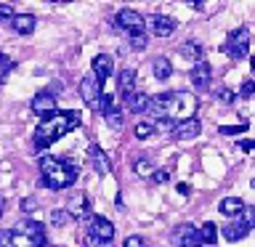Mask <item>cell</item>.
Here are the masks:
<instances>
[{"mask_svg": "<svg viewBox=\"0 0 255 247\" xmlns=\"http://www.w3.org/2000/svg\"><path fill=\"white\" fill-rule=\"evenodd\" d=\"M247 130V125H221V133L223 135H237V133H245Z\"/></svg>", "mask_w": 255, "mask_h": 247, "instance_id": "28", "label": "cell"}, {"mask_svg": "<svg viewBox=\"0 0 255 247\" xmlns=\"http://www.w3.org/2000/svg\"><path fill=\"white\" fill-rule=\"evenodd\" d=\"M173 242L178 247H199V231L191 226V223H181V226L173 231Z\"/></svg>", "mask_w": 255, "mask_h": 247, "instance_id": "9", "label": "cell"}, {"mask_svg": "<svg viewBox=\"0 0 255 247\" xmlns=\"http://www.w3.org/2000/svg\"><path fill=\"white\" fill-rule=\"evenodd\" d=\"M40 173H43V183L51 191H61V189H69L72 183L77 181V165H69V162H61L51 154L40 157Z\"/></svg>", "mask_w": 255, "mask_h": 247, "instance_id": "1", "label": "cell"}, {"mask_svg": "<svg viewBox=\"0 0 255 247\" xmlns=\"http://www.w3.org/2000/svg\"><path fill=\"white\" fill-rule=\"evenodd\" d=\"M67 130H69V127L64 125V120H61V123H43V125L37 127V133H35V146H37V149L51 146V143L59 141Z\"/></svg>", "mask_w": 255, "mask_h": 247, "instance_id": "6", "label": "cell"}, {"mask_svg": "<svg viewBox=\"0 0 255 247\" xmlns=\"http://www.w3.org/2000/svg\"><path fill=\"white\" fill-rule=\"evenodd\" d=\"M218 242V226L213 221H207L202 229H199V245H215Z\"/></svg>", "mask_w": 255, "mask_h": 247, "instance_id": "21", "label": "cell"}, {"mask_svg": "<svg viewBox=\"0 0 255 247\" xmlns=\"http://www.w3.org/2000/svg\"><path fill=\"white\" fill-rule=\"evenodd\" d=\"M3 213H5V199L0 197V215H3Z\"/></svg>", "mask_w": 255, "mask_h": 247, "instance_id": "39", "label": "cell"}, {"mask_svg": "<svg viewBox=\"0 0 255 247\" xmlns=\"http://www.w3.org/2000/svg\"><path fill=\"white\" fill-rule=\"evenodd\" d=\"M181 53L186 56L189 61H199L202 59V45H199L197 40H189L186 45H181Z\"/></svg>", "mask_w": 255, "mask_h": 247, "instance_id": "23", "label": "cell"}, {"mask_svg": "<svg viewBox=\"0 0 255 247\" xmlns=\"http://www.w3.org/2000/svg\"><path fill=\"white\" fill-rule=\"evenodd\" d=\"M11 69H13V61L8 59L5 53H0V77H5V75H8V72H11Z\"/></svg>", "mask_w": 255, "mask_h": 247, "instance_id": "30", "label": "cell"}, {"mask_svg": "<svg viewBox=\"0 0 255 247\" xmlns=\"http://www.w3.org/2000/svg\"><path fill=\"white\" fill-rule=\"evenodd\" d=\"M88 237L96 239V242H112V237H115V223L101 218V215H88Z\"/></svg>", "mask_w": 255, "mask_h": 247, "instance_id": "5", "label": "cell"}, {"mask_svg": "<svg viewBox=\"0 0 255 247\" xmlns=\"http://www.w3.org/2000/svg\"><path fill=\"white\" fill-rule=\"evenodd\" d=\"M210 80H213V67L207 61H194V67H191V85L197 88V91H207L210 88Z\"/></svg>", "mask_w": 255, "mask_h": 247, "instance_id": "8", "label": "cell"}, {"mask_svg": "<svg viewBox=\"0 0 255 247\" xmlns=\"http://www.w3.org/2000/svg\"><path fill=\"white\" fill-rule=\"evenodd\" d=\"M218 231H223V237H226L229 242H239V239H245L247 234H250V229H247L239 218H234V223H229L226 229H218Z\"/></svg>", "mask_w": 255, "mask_h": 247, "instance_id": "19", "label": "cell"}, {"mask_svg": "<svg viewBox=\"0 0 255 247\" xmlns=\"http://www.w3.org/2000/svg\"><path fill=\"white\" fill-rule=\"evenodd\" d=\"M29 107L43 123H51L53 117H59V107H56V99H53L51 91H40L35 99H32Z\"/></svg>", "mask_w": 255, "mask_h": 247, "instance_id": "4", "label": "cell"}, {"mask_svg": "<svg viewBox=\"0 0 255 247\" xmlns=\"http://www.w3.org/2000/svg\"><path fill=\"white\" fill-rule=\"evenodd\" d=\"M11 27L16 35H32L37 27V19L32 13H13V19H11Z\"/></svg>", "mask_w": 255, "mask_h": 247, "instance_id": "14", "label": "cell"}, {"mask_svg": "<svg viewBox=\"0 0 255 247\" xmlns=\"http://www.w3.org/2000/svg\"><path fill=\"white\" fill-rule=\"evenodd\" d=\"M234 99H237V93L229 91V88H221V91H218V101L221 104H234Z\"/></svg>", "mask_w": 255, "mask_h": 247, "instance_id": "29", "label": "cell"}, {"mask_svg": "<svg viewBox=\"0 0 255 247\" xmlns=\"http://www.w3.org/2000/svg\"><path fill=\"white\" fill-rule=\"evenodd\" d=\"M117 88H120V93H123V99H128V96L135 91V69L133 67H125L117 75Z\"/></svg>", "mask_w": 255, "mask_h": 247, "instance_id": "15", "label": "cell"}, {"mask_svg": "<svg viewBox=\"0 0 255 247\" xmlns=\"http://www.w3.org/2000/svg\"><path fill=\"white\" fill-rule=\"evenodd\" d=\"M101 117H104V123H107L109 127H123V112H120L115 104L104 109V112H101Z\"/></svg>", "mask_w": 255, "mask_h": 247, "instance_id": "22", "label": "cell"}, {"mask_svg": "<svg viewBox=\"0 0 255 247\" xmlns=\"http://www.w3.org/2000/svg\"><path fill=\"white\" fill-rule=\"evenodd\" d=\"M80 96H83L85 104L96 107V101L101 99V83H99L93 75H85L83 80H80Z\"/></svg>", "mask_w": 255, "mask_h": 247, "instance_id": "10", "label": "cell"}, {"mask_svg": "<svg viewBox=\"0 0 255 247\" xmlns=\"http://www.w3.org/2000/svg\"><path fill=\"white\" fill-rule=\"evenodd\" d=\"M199 130H202V125H199V120L197 117H189V120H178V125H175V130L173 135L178 141H191V138H197Z\"/></svg>", "mask_w": 255, "mask_h": 247, "instance_id": "12", "label": "cell"}, {"mask_svg": "<svg viewBox=\"0 0 255 247\" xmlns=\"http://www.w3.org/2000/svg\"><path fill=\"white\" fill-rule=\"evenodd\" d=\"M178 194L181 197H189V186H186V183H178Z\"/></svg>", "mask_w": 255, "mask_h": 247, "instance_id": "38", "label": "cell"}, {"mask_svg": "<svg viewBox=\"0 0 255 247\" xmlns=\"http://www.w3.org/2000/svg\"><path fill=\"white\" fill-rule=\"evenodd\" d=\"M167 178H170V173H167V170H151V181H154V183H165Z\"/></svg>", "mask_w": 255, "mask_h": 247, "instance_id": "35", "label": "cell"}, {"mask_svg": "<svg viewBox=\"0 0 255 247\" xmlns=\"http://www.w3.org/2000/svg\"><path fill=\"white\" fill-rule=\"evenodd\" d=\"M146 21V27L151 35H157V37H170L173 32H175V19H170V16H165V13H154V16H149V19H143Z\"/></svg>", "mask_w": 255, "mask_h": 247, "instance_id": "7", "label": "cell"}, {"mask_svg": "<svg viewBox=\"0 0 255 247\" xmlns=\"http://www.w3.org/2000/svg\"><path fill=\"white\" fill-rule=\"evenodd\" d=\"M125 247H146V239L138 237V234H133V237L125 239Z\"/></svg>", "mask_w": 255, "mask_h": 247, "instance_id": "33", "label": "cell"}, {"mask_svg": "<svg viewBox=\"0 0 255 247\" xmlns=\"http://www.w3.org/2000/svg\"><path fill=\"white\" fill-rule=\"evenodd\" d=\"M223 53H226L229 59H234V61L247 59V53H250V29L242 27V29L231 32L229 40L223 43Z\"/></svg>", "mask_w": 255, "mask_h": 247, "instance_id": "2", "label": "cell"}, {"mask_svg": "<svg viewBox=\"0 0 255 247\" xmlns=\"http://www.w3.org/2000/svg\"><path fill=\"white\" fill-rule=\"evenodd\" d=\"M133 133H135V138H141V141H143V138H149V135L154 133V123H146V120H143V123L135 125V130H133Z\"/></svg>", "mask_w": 255, "mask_h": 247, "instance_id": "25", "label": "cell"}, {"mask_svg": "<svg viewBox=\"0 0 255 247\" xmlns=\"http://www.w3.org/2000/svg\"><path fill=\"white\" fill-rule=\"evenodd\" d=\"M253 91H255V83H253V80H245L242 88H239V96H242V99H250Z\"/></svg>", "mask_w": 255, "mask_h": 247, "instance_id": "32", "label": "cell"}, {"mask_svg": "<svg viewBox=\"0 0 255 247\" xmlns=\"http://www.w3.org/2000/svg\"><path fill=\"white\" fill-rule=\"evenodd\" d=\"M35 207H37V199H35V197H27V199H21V210H24V213H32Z\"/></svg>", "mask_w": 255, "mask_h": 247, "instance_id": "36", "label": "cell"}, {"mask_svg": "<svg viewBox=\"0 0 255 247\" xmlns=\"http://www.w3.org/2000/svg\"><path fill=\"white\" fill-rule=\"evenodd\" d=\"M239 221H242L247 229H253V223H255V210H253V207H247V205H245V210L239 213Z\"/></svg>", "mask_w": 255, "mask_h": 247, "instance_id": "26", "label": "cell"}, {"mask_svg": "<svg viewBox=\"0 0 255 247\" xmlns=\"http://www.w3.org/2000/svg\"><path fill=\"white\" fill-rule=\"evenodd\" d=\"M125 104H128V112H133V115H141V112H146V107H149V93L133 91V93L125 99Z\"/></svg>", "mask_w": 255, "mask_h": 247, "instance_id": "17", "label": "cell"}, {"mask_svg": "<svg viewBox=\"0 0 255 247\" xmlns=\"http://www.w3.org/2000/svg\"><path fill=\"white\" fill-rule=\"evenodd\" d=\"M99 247H112V242H101Z\"/></svg>", "mask_w": 255, "mask_h": 247, "instance_id": "40", "label": "cell"}, {"mask_svg": "<svg viewBox=\"0 0 255 247\" xmlns=\"http://www.w3.org/2000/svg\"><path fill=\"white\" fill-rule=\"evenodd\" d=\"M218 210L223 215H229V218H239V213L245 210V202L239 197H223L221 205H218Z\"/></svg>", "mask_w": 255, "mask_h": 247, "instance_id": "18", "label": "cell"}, {"mask_svg": "<svg viewBox=\"0 0 255 247\" xmlns=\"http://www.w3.org/2000/svg\"><path fill=\"white\" fill-rule=\"evenodd\" d=\"M146 35H135L133 40H130V48H135V51H143V48H146Z\"/></svg>", "mask_w": 255, "mask_h": 247, "instance_id": "34", "label": "cell"}, {"mask_svg": "<svg viewBox=\"0 0 255 247\" xmlns=\"http://www.w3.org/2000/svg\"><path fill=\"white\" fill-rule=\"evenodd\" d=\"M88 159H91V165H93L96 173L107 175V173L112 170V159L107 157V151H104L101 146H96V143H91V146H88Z\"/></svg>", "mask_w": 255, "mask_h": 247, "instance_id": "13", "label": "cell"}, {"mask_svg": "<svg viewBox=\"0 0 255 247\" xmlns=\"http://www.w3.org/2000/svg\"><path fill=\"white\" fill-rule=\"evenodd\" d=\"M13 231H21L24 237L29 239H37V237H45V229H43V223L40 221H29V218H24V221H19V226H16Z\"/></svg>", "mask_w": 255, "mask_h": 247, "instance_id": "16", "label": "cell"}, {"mask_svg": "<svg viewBox=\"0 0 255 247\" xmlns=\"http://www.w3.org/2000/svg\"><path fill=\"white\" fill-rule=\"evenodd\" d=\"M69 221H72L69 210H64V207H53V210H51V223H53L56 229H64Z\"/></svg>", "mask_w": 255, "mask_h": 247, "instance_id": "24", "label": "cell"}, {"mask_svg": "<svg viewBox=\"0 0 255 247\" xmlns=\"http://www.w3.org/2000/svg\"><path fill=\"white\" fill-rule=\"evenodd\" d=\"M151 72H154L157 80H170V75H173L170 59H167V56H157V59L151 61Z\"/></svg>", "mask_w": 255, "mask_h": 247, "instance_id": "20", "label": "cell"}, {"mask_svg": "<svg viewBox=\"0 0 255 247\" xmlns=\"http://www.w3.org/2000/svg\"><path fill=\"white\" fill-rule=\"evenodd\" d=\"M112 75H115V59H112L109 53H99L93 59V77L99 80V83H107Z\"/></svg>", "mask_w": 255, "mask_h": 247, "instance_id": "11", "label": "cell"}, {"mask_svg": "<svg viewBox=\"0 0 255 247\" xmlns=\"http://www.w3.org/2000/svg\"><path fill=\"white\" fill-rule=\"evenodd\" d=\"M115 24L123 32H128L130 37L135 35H143V29H146V21H143V16L138 11H133V8H123L117 16H115Z\"/></svg>", "mask_w": 255, "mask_h": 247, "instance_id": "3", "label": "cell"}, {"mask_svg": "<svg viewBox=\"0 0 255 247\" xmlns=\"http://www.w3.org/2000/svg\"><path fill=\"white\" fill-rule=\"evenodd\" d=\"M0 247H16V234H13L11 229L0 231Z\"/></svg>", "mask_w": 255, "mask_h": 247, "instance_id": "27", "label": "cell"}, {"mask_svg": "<svg viewBox=\"0 0 255 247\" xmlns=\"http://www.w3.org/2000/svg\"><path fill=\"white\" fill-rule=\"evenodd\" d=\"M239 146H242V149H245V151H253V149H255V143H253V141H250V138H245V141H242V143H239Z\"/></svg>", "mask_w": 255, "mask_h": 247, "instance_id": "37", "label": "cell"}, {"mask_svg": "<svg viewBox=\"0 0 255 247\" xmlns=\"http://www.w3.org/2000/svg\"><path fill=\"white\" fill-rule=\"evenodd\" d=\"M135 175H151V162L138 159V162H135Z\"/></svg>", "mask_w": 255, "mask_h": 247, "instance_id": "31", "label": "cell"}]
</instances>
